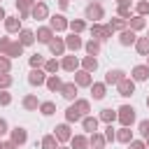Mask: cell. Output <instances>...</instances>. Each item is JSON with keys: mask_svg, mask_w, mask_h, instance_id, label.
Instances as JSON below:
<instances>
[{"mask_svg": "<svg viewBox=\"0 0 149 149\" xmlns=\"http://www.w3.org/2000/svg\"><path fill=\"white\" fill-rule=\"evenodd\" d=\"M23 54V44L19 40H12V37H0V56H7V58H16Z\"/></svg>", "mask_w": 149, "mask_h": 149, "instance_id": "cell-1", "label": "cell"}, {"mask_svg": "<svg viewBox=\"0 0 149 149\" xmlns=\"http://www.w3.org/2000/svg\"><path fill=\"white\" fill-rule=\"evenodd\" d=\"M116 121H119L121 126L130 128V126L135 123V109H133L130 105H121V107L116 109Z\"/></svg>", "mask_w": 149, "mask_h": 149, "instance_id": "cell-2", "label": "cell"}, {"mask_svg": "<svg viewBox=\"0 0 149 149\" xmlns=\"http://www.w3.org/2000/svg\"><path fill=\"white\" fill-rule=\"evenodd\" d=\"M84 16H86V19H91L93 23H98L100 19H105V9H102V5H100V2H88V5H86V9H84Z\"/></svg>", "mask_w": 149, "mask_h": 149, "instance_id": "cell-3", "label": "cell"}, {"mask_svg": "<svg viewBox=\"0 0 149 149\" xmlns=\"http://www.w3.org/2000/svg\"><path fill=\"white\" fill-rule=\"evenodd\" d=\"M112 33H114V30H112L107 23H105V26H102V23H93V26H91V35H93V40H98V42L109 40Z\"/></svg>", "mask_w": 149, "mask_h": 149, "instance_id": "cell-4", "label": "cell"}, {"mask_svg": "<svg viewBox=\"0 0 149 149\" xmlns=\"http://www.w3.org/2000/svg\"><path fill=\"white\" fill-rule=\"evenodd\" d=\"M68 26H70V21H68L63 14H54V16H49V28H51L54 33H63V30H68Z\"/></svg>", "mask_w": 149, "mask_h": 149, "instance_id": "cell-5", "label": "cell"}, {"mask_svg": "<svg viewBox=\"0 0 149 149\" xmlns=\"http://www.w3.org/2000/svg\"><path fill=\"white\" fill-rule=\"evenodd\" d=\"M47 72L42 70V68H35V70H30L28 72V84L30 86H42V84H47Z\"/></svg>", "mask_w": 149, "mask_h": 149, "instance_id": "cell-6", "label": "cell"}, {"mask_svg": "<svg viewBox=\"0 0 149 149\" xmlns=\"http://www.w3.org/2000/svg\"><path fill=\"white\" fill-rule=\"evenodd\" d=\"M9 140H12L16 147H21V144H26V142H28V130H26L23 126H16V128H12V130H9Z\"/></svg>", "mask_w": 149, "mask_h": 149, "instance_id": "cell-7", "label": "cell"}, {"mask_svg": "<svg viewBox=\"0 0 149 149\" xmlns=\"http://www.w3.org/2000/svg\"><path fill=\"white\" fill-rule=\"evenodd\" d=\"M116 91H119V95L128 98V95H133V93H135V81H133L130 77H126V79H121V81L116 84Z\"/></svg>", "mask_w": 149, "mask_h": 149, "instance_id": "cell-8", "label": "cell"}, {"mask_svg": "<svg viewBox=\"0 0 149 149\" xmlns=\"http://www.w3.org/2000/svg\"><path fill=\"white\" fill-rule=\"evenodd\" d=\"M54 135L58 142H70L72 140V130H70V123H58L54 128Z\"/></svg>", "mask_w": 149, "mask_h": 149, "instance_id": "cell-9", "label": "cell"}, {"mask_svg": "<svg viewBox=\"0 0 149 149\" xmlns=\"http://www.w3.org/2000/svg\"><path fill=\"white\" fill-rule=\"evenodd\" d=\"M30 16L35 19V21H44V19H49V7H47V2H37L33 9H30Z\"/></svg>", "mask_w": 149, "mask_h": 149, "instance_id": "cell-10", "label": "cell"}, {"mask_svg": "<svg viewBox=\"0 0 149 149\" xmlns=\"http://www.w3.org/2000/svg\"><path fill=\"white\" fill-rule=\"evenodd\" d=\"M54 37H56V33H54L49 26H40V28H37V33H35V40H37V42H42V44H49Z\"/></svg>", "mask_w": 149, "mask_h": 149, "instance_id": "cell-11", "label": "cell"}, {"mask_svg": "<svg viewBox=\"0 0 149 149\" xmlns=\"http://www.w3.org/2000/svg\"><path fill=\"white\" fill-rule=\"evenodd\" d=\"M130 79L133 81H147L149 79V65L144 63V65H135L133 70H130Z\"/></svg>", "mask_w": 149, "mask_h": 149, "instance_id": "cell-12", "label": "cell"}, {"mask_svg": "<svg viewBox=\"0 0 149 149\" xmlns=\"http://www.w3.org/2000/svg\"><path fill=\"white\" fill-rule=\"evenodd\" d=\"M81 65V61L74 56V54H70V56H63V61H61V68L63 70H68V72H77V68Z\"/></svg>", "mask_w": 149, "mask_h": 149, "instance_id": "cell-13", "label": "cell"}, {"mask_svg": "<svg viewBox=\"0 0 149 149\" xmlns=\"http://www.w3.org/2000/svg\"><path fill=\"white\" fill-rule=\"evenodd\" d=\"M121 79H126V72L119 70V68H116V70H107V74H105V84H107V86H116Z\"/></svg>", "mask_w": 149, "mask_h": 149, "instance_id": "cell-14", "label": "cell"}, {"mask_svg": "<svg viewBox=\"0 0 149 149\" xmlns=\"http://www.w3.org/2000/svg\"><path fill=\"white\" fill-rule=\"evenodd\" d=\"M135 42H137L135 30L126 28V30H121V33H119V44H121V47H130V44H135Z\"/></svg>", "mask_w": 149, "mask_h": 149, "instance_id": "cell-15", "label": "cell"}, {"mask_svg": "<svg viewBox=\"0 0 149 149\" xmlns=\"http://www.w3.org/2000/svg\"><path fill=\"white\" fill-rule=\"evenodd\" d=\"M65 37H54L51 42H49V51L54 54V56H63L65 54Z\"/></svg>", "mask_w": 149, "mask_h": 149, "instance_id": "cell-16", "label": "cell"}, {"mask_svg": "<svg viewBox=\"0 0 149 149\" xmlns=\"http://www.w3.org/2000/svg\"><path fill=\"white\" fill-rule=\"evenodd\" d=\"M72 81H74L77 86H91V84H93V77H91V72H86V70H77Z\"/></svg>", "mask_w": 149, "mask_h": 149, "instance_id": "cell-17", "label": "cell"}, {"mask_svg": "<svg viewBox=\"0 0 149 149\" xmlns=\"http://www.w3.org/2000/svg\"><path fill=\"white\" fill-rule=\"evenodd\" d=\"M88 88H91L93 100H102V98H105V93H107V84H105V81H93Z\"/></svg>", "mask_w": 149, "mask_h": 149, "instance_id": "cell-18", "label": "cell"}, {"mask_svg": "<svg viewBox=\"0 0 149 149\" xmlns=\"http://www.w3.org/2000/svg\"><path fill=\"white\" fill-rule=\"evenodd\" d=\"M2 23H5V30H7V33H21V30H23V28H21V19H19V16H7Z\"/></svg>", "mask_w": 149, "mask_h": 149, "instance_id": "cell-19", "label": "cell"}, {"mask_svg": "<svg viewBox=\"0 0 149 149\" xmlns=\"http://www.w3.org/2000/svg\"><path fill=\"white\" fill-rule=\"evenodd\" d=\"M65 47H68V49H70V51L74 54V51H79V49L84 47V42H81V37H79V35H74V33H70V35L65 37Z\"/></svg>", "mask_w": 149, "mask_h": 149, "instance_id": "cell-20", "label": "cell"}, {"mask_svg": "<svg viewBox=\"0 0 149 149\" xmlns=\"http://www.w3.org/2000/svg\"><path fill=\"white\" fill-rule=\"evenodd\" d=\"M77 84L74 81H68V84H63V88H61V95L65 98V100H77Z\"/></svg>", "mask_w": 149, "mask_h": 149, "instance_id": "cell-21", "label": "cell"}, {"mask_svg": "<svg viewBox=\"0 0 149 149\" xmlns=\"http://www.w3.org/2000/svg\"><path fill=\"white\" fill-rule=\"evenodd\" d=\"M21 105H23V109H28V112H35V109H40V100H37V95H35V93H28V95H23Z\"/></svg>", "mask_w": 149, "mask_h": 149, "instance_id": "cell-22", "label": "cell"}, {"mask_svg": "<svg viewBox=\"0 0 149 149\" xmlns=\"http://www.w3.org/2000/svg\"><path fill=\"white\" fill-rule=\"evenodd\" d=\"M98 121H100L98 116H91V114H88V116L81 119V128H84L86 133H98Z\"/></svg>", "mask_w": 149, "mask_h": 149, "instance_id": "cell-23", "label": "cell"}, {"mask_svg": "<svg viewBox=\"0 0 149 149\" xmlns=\"http://www.w3.org/2000/svg\"><path fill=\"white\" fill-rule=\"evenodd\" d=\"M107 26H109L114 33H121V30H126V28H128V21H126V19H121V16H112V19L107 21Z\"/></svg>", "mask_w": 149, "mask_h": 149, "instance_id": "cell-24", "label": "cell"}, {"mask_svg": "<svg viewBox=\"0 0 149 149\" xmlns=\"http://www.w3.org/2000/svg\"><path fill=\"white\" fill-rule=\"evenodd\" d=\"M63 84H65V81H63V79H61L58 74H49V77H47V84H44V86H47L49 91H58V93H61Z\"/></svg>", "mask_w": 149, "mask_h": 149, "instance_id": "cell-25", "label": "cell"}, {"mask_svg": "<svg viewBox=\"0 0 149 149\" xmlns=\"http://www.w3.org/2000/svg\"><path fill=\"white\" fill-rule=\"evenodd\" d=\"M116 142H121V144H130V142H133V130L126 128V126H121V128L116 130Z\"/></svg>", "mask_w": 149, "mask_h": 149, "instance_id": "cell-26", "label": "cell"}, {"mask_svg": "<svg viewBox=\"0 0 149 149\" xmlns=\"http://www.w3.org/2000/svg\"><path fill=\"white\" fill-rule=\"evenodd\" d=\"M81 70H86V72L93 74V72L98 70V58H95V56H84V58H81Z\"/></svg>", "mask_w": 149, "mask_h": 149, "instance_id": "cell-27", "label": "cell"}, {"mask_svg": "<svg viewBox=\"0 0 149 149\" xmlns=\"http://www.w3.org/2000/svg\"><path fill=\"white\" fill-rule=\"evenodd\" d=\"M105 135H100V133H91V137H88V147L91 149H105Z\"/></svg>", "mask_w": 149, "mask_h": 149, "instance_id": "cell-28", "label": "cell"}, {"mask_svg": "<svg viewBox=\"0 0 149 149\" xmlns=\"http://www.w3.org/2000/svg\"><path fill=\"white\" fill-rule=\"evenodd\" d=\"M70 147H72V149H91V147H88V137H86V135H72Z\"/></svg>", "mask_w": 149, "mask_h": 149, "instance_id": "cell-29", "label": "cell"}, {"mask_svg": "<svg viewBox=\"0 0 149 149\" xmlns=\"http://www.w3.org/2000/svg\"><path fill=\"white\" fill-rule=\"evenodd\" d=\"M81 119H84V116L79 114V109H77L74 105H70V107L65 109V121H68V123H77V121H81Z\"/></svg>", "mask_w": 149, "mask_h": 149, "instance_id": "cell-30", "label": "cell"}, {"mask_svg": "<svg viewBox=\"0 0 149 149\" xmlns=\"http://www.w3.org/2000/svg\"><path fill=\"white\" fill-rule=\"evenodd\" d=\"M40 147H42V149H58L61 142L56 140V135H44V137L40 140Z\"/></svg>", "mask_w": 149, "mask_h": 149, "instance_id": "cell-31", "label": "cell"}, {"mask_svg": "<svg viewBox=\"0 0 149 149\" xmlns=\"http://www.w3.org/2000/svg\"><path fill=\"white\" fill-rule=\"evenodd\" d=\"M144 26H147L144 16H137V14H135V16H130V19H128V28H130V30H135V33H137V30H142Z\"/></svg>", "mask_w": 149, "mask_h": 149, "instance_id": "cell-32", "label": "cell"}, {"mask_svg": "<svg viewBox=\"0 0 149 149\" xmlns=\"http://www.w3.org/2000/svg\"><path fill=\"white\" fill-rule=\"evenodd\" d=\"M19 42H21L23 47H30V44L35 42V33H33V30H28V28H23V30L19 33Z\"/></svg>", "mask_w": 149, "mask_h": 149, "instance_id": "cell-33", "label": "cell"}, {"mask_svg": "<svg viewBox=\"0 0 149 149\" xmlns=\"http://www.w3.org/2000/svg\"><path fill=\"white\" fill-rule=\"evenodd\" d=\"M84 49H86V54H88V56H98V54H100V42L91 37L88 42H84Z\"/></svg>", "mask_w": 149, "mask_h": 149, "instance_id": "cell-34", "label": "cell"}, {"mask_svg": "<svg viewBox=\"0 0 149 149\" xmlns=\"http://www.w3.org/2000/svg\"><path fill=\"white\" fill-rule=\"evenodd\" d=\"M72 105L79 109V114H81V116H88V112H91V102H88V100H84V98H77Z\"/></svg>", "mask_w": 149, "mask_h": 149, "instance_id": "cell-35", "label": "cell"}, {"mask_svg": "<svg viewBox=\"0 0 149 149\" xmlns=\"http://www.w3.org/2000/svg\"><path fill=\"white\" fill-rule=\"evenodd\" d=\"M100 121H105V123H114L116 121V112L112 109V107H105V109H100V116H98Z\"/></svg>", "mask_w": 149, "mask_h": 149, "instance_id": "cell-36", "label": "cell"}, {"mask_svg": "<svg viewBox=\"0 0 149 149\" xmlns=\"http://www.w3.org/2000/svg\"><path fill=\"white\" fill-rule=\"evenodd\" d=\"M135 49H137L140 56H149V37H137Z\"/></svg>", "mask_w": 149, "mask_h": 149, "instance_id": "cell-37", "label": "cell"}, {"mask_svg": "<svg viewBox=\"0 0 149 149\" xmlns=\"http://www.w3.org/2000/svg\"><path fill=\"white\" fill-rule=\"evenodd\" d=\"M58 70H61V61H58V58H49V61L44 63V72H47V74H56Z\"/></svg>", "mask_w": 149, "mask_h": 149, "instance_id": "cell-38", "label": "cell"}, {"mask_svg": "<svg viewBox=\"0 0 149 149\" xmlns=\"http://www.w3.org/2000/svg\"><path fill=\"white\" fill-rule=\"evenodd\" d=\"M40 112H42L44 116H51V114L56 112V102H51V100H44V102H40Z\"/></svg>", "mask_w": 149, "mask_h": 149, "instance_id": "cell-39", "label": "cell"}, {"mask_svg": "<svg viewBox=\"0 0 149 149\" xmlns=\"http://www.w3.org/2000/svg\"><path fill=\"white\" fill-rule=\"evenodd\" d=\"M68 28H70V30H72V33H74V35H79V33H84V28H86V23H84V21H81V19H72V21H70V26H68Z\"/></svg>", "mask_w": 149, "mask_h": 149, "instance_id": "cell-40", "label": "cell"}, {"mask_svg": "<svg viewBox=\"0 0 149 149\" xmlns=\"http://www.w3.org/2000/svg\"><path fill=\"white\" fill-rule=\"evenodd\" d=\"M28 63H30V68L35 70V68H44V63H47V61H44V56H42V54H33Z\"/></svg>", "mask_w": 149, "mask_h": 149, "instance_id": "cell-41", "label": "cell"}, {"mask_svg": "<svg viewBox=\"0 0 149 149\" xmlns=\"http://www.w3.org/2000/svg\"><path fill=\"white\" fill-rule=\"evenodd\" d=\"M135 14H137V16H147V14H149V0H140V2L135 5Z\"/></svg>", "mask_w": 149, "mask_h": 149, "instance_id": "cell-42", "label": "cell"}, {"mask_svg": "<svg viewBox=\"0 0 149 149\" xmlns=\"http://www.w3.org/2000/svg\"><path fill=\"white\" fill-rule=\"evenodd\" d=\"M9 70H12V58L0 56V74H9Z\"/></svg>", "mask_w": 149, "mask_h": 149, "instance_id": "cell-43", "label": "cell"}, {"mask_svg": "<svg viewBox=\"0 0 149 149\" xmlns=\"http://www.w3.org/2000/svg\"><path fill=\"white\" fill-rule=\"evenodd\" d=\"M116 16H121V19H130L133 14H130V5H119V9H116Z\"/></svg>", "mask_w": 149, "mask_h": 149, "instance_id": "cell-44", "label": "cell"}, {"mask_svg": "<svg viewBox=\"0 0 149 149\" xmlns=\"http://www.w3.org/2000/svg\"><path fill=\"white\" fill-rule=\"evenodd\" d=\"M137 130H140V135H142V137L147 140V137H149V119L140 121V123H137Z\"/></svg>", "mask_w": 149, "mask_h": 149, "instance_id": "cell-45", "label": "cell"}, {"mask_svg": "<svg viewBox=\"0 0 149 149\" xmlns=\"http://www.w3.org/2000/svg\"><path fill=\"white\" fill-rule=\"evenodd\" d=\"M105 140L107 142H114L116 140V130L112 128V123H107V128H105Z\"/></svg>", "mask_w": 149, "mask_h": 149, "instance_id": "cell-46", "label": "cell"}, {"mask_svg": "<svg viewBox=\"0 0 149 149\" xmlns=\"http://www.w3.org/2000/svg\"><path fill=\"white\" fill-rule=\"evenodd\" d=\"M12 86V77L9 74H0V91H7Z\"/></svg>", "mask_w": 149, "mask_h": 149, "instance_id": "cell-47", "label": "cell"}, {"mask_svg": "<svg viewBox=\"0 0 149 149\" xmlns=\"http://www.w3.org/2000/svg\"><path fill=\"white\" fill-rule=\"evenodd\" d=\"M12 102V93H7V91H0V105L5 107V105H9Z\"/></svg>", "mask_w": 149, "mask_h": 149, "instance_id": "cell-48", "label": "cell"}, {"mask_svg": "<svg viewBox=\"0 0 149 149\" xmlns=\"http://www.w3.org/2000/svg\"><path fill=\"white\" fill-rule=\"evenodd\" d=\"M128 149H147V144H144V140H133L128 144Z\"/></svg>", "mask_w": 149, "mask_h": 149, "instance_id": "cell-49", "label": "cell"}, {"mask_svg": "<svg viewBox=\"0 0 149 149\" xmlns=\"http://www.w3.org/2000/svg\"><path fill=\"white\" fill-rule=\"evenodd\" d=\"M7 133H9V123H7V119H2V116H0V137H2V135H7Z\"/></svg>", "mask_w": 149, "mask_h": 149, "instance_id": "cell-50", "label": "cell"}, {"mask_svg": "<svg viewBox=\"0 0 149 149\" xmlns=\"http://www.w3.org/2000/svg\"><path fill=\"white\" fill-rule=\"evenodd\" d=\"M2 149H19V147H16V144H14V142H12V140H7V142H5V144H2Z\"/></svg>", "mask_w": 149, "mask_h": 149, "instance_id": "cell-51", "label": "cell"}, {"mask_svg": "<svg viewBox=\"0 0 149 149\" xmlns=\"http://www.w3.org/2000/svg\"><path fill=\"white\" fill-rule=\"evenodd\" d=\"M58 5H61V9H68V5H70V0H58Z\"/></svg>", "mask_w": 149, "mask_h": 149, "instance_id": "cell-52", "label": "cell"}, {"mask_svg": "<svg viewBox=\"0 0 149 149\" xmlns=\"http://www.w3.org/2000/svg\"><path fill=\"white\" fill-rule=\"evenodd\" d=\"M7 19V14H5V9H2V5H0V21H5Z\"/></svg>", "mask_w": 149, "mask_h": 149, "instance_id": "cell-53", "label": "cell"}, {"mask_svg": "<svg viewBox=\"0 0 149 149\" xmlns=\"http://www.w3.org/2000/svg\"><path fill=\"white\" fill-rule=\"evenodd\" d=\"M133 0H116V5H130Z\"/></svg>", "mask_w": 149, "mask_h": 149, "instance_id": "cell-54", "label": "cell"}, {"mask_svg": "<svg viewBox=\"0 0 149 149\" xmlns=\"http://www.w3.org/2000/svg\"><path fill=\"white\" fill-rule=\"evenodd\" d=\"M144 144H147V149H149V137H147V140H144Z\"/></svg>", "mask_w": 149, "mask_h": 149, "instance_id": "cell-55", "label": "cell"}, {"mask_svg": "<svg viewBox=\"0 0 149 149\" xmlns=\"http://www.w3.org/2000/svg\"><path fill=\"white\" fill-rule=\"evenodd\" d=\"M2 144H5V142H2V140H0V149H2Z\"/></svg>", "mask_w": 149, "mask_h": 149, "instance_id": "cell-56", "label": "cell"}, {"mask_svg": "<svg viewBox=\"0 0 149 149\" xmlns=\"http://www.w3.org/2000/svg\"><path fill=\"white\" fill-rule=\"evenodd\" d=\"M147 107H149V95H147Z\"/></svg>", "mask_w": 149, "mask_h": 149, "instance_id": "cell-57", "label": "cell"}, {"mask_svg": "<svg viewBox=\"0 0 149 149\" xmlns=\"http://www.w3.org/2000/svg\"><path fill=\"white\" fill-rule=\"evenodd\" d=\"M58 149H68V147H58Z\"/></svg>", "mask_w": 149, "mask_h": 149, "instance_id": "cell-58", "label": "cell"}, {"mask_svg": "<svg viewBox=\"0 0 149 149\" xmlns=\"http://www.w3.org/2000/svg\"><path fill=\"white\" fill-rule=\"evenodd\" d=\"M147 65H149V56H147Z\"/></svg>", "mask_w": 149, "mask_h": 149, "instance_id": "cell-59", "label": "cell"}, {"mask_svg": "<svg viewBox=\"0 0 149 149\" xmlns=\"http://www.w3.org/2000/svg\"><path fill=\"white\" fill-rule=\"evenodd\" d=\"M147 37H149V33H147Z\"/></svg>", "mask_w": 149, "mask_h": 149, "instance_id": "cell-60", "label": "cell"}, {"mask_svg": "<svg viewBox=\"0 0 149 149\" xmlns=\"http://www.w3.org/2000/svg\"><path fill=\"white\" fill-rule=\"evenodd\" d=\"M42 2H44V0H42Z\"/></svg>", "mask_w": 149, "mask_h": 149, "instance_id": "cell-61", "label": "cell"}]
</instances>
